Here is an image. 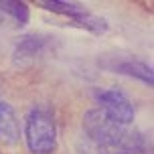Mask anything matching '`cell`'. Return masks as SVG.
Instances as JSON below:
<instances>
[{
	"label": "cell",
	"instance_id": "8",
	"mask_svg": "<svg viewBox=\"0 0 154 154\" xmlns=\"http://www.w3.org/2000/svg\"><path fill=\"white\" fill-rule=\"evenodd\" d=\"M38 6L49 10V12H55V14H63L67 18H73L79 12H83L85 6L79 4V2H67V0H43L38 2Z\"/></svg>",
	"mask_w": 154,
	"mask_h": 154
},
{
	"label": "cell",
	"instance_id": "7",
	"mask_svg": "<svg viewBox=\"0 0 154 154\" xmlns=\"http://www.w3.org/2000/svg\"><path fill=\"white\" fill-rule=\"evenodd\" d=\"M69 20H71L73 26H81V29L93 32V35H103V32L108 31V26H109L108 20H106L103 16L91 14V12H87V10L79 12L77 16H73V18H69Z\"/></svg>",
	"mask_w": 154,
	"mask_h": 154
},
{
	"label": "cell",
	"instance_id": "2",
	"mask_svg": "<svg viewBox=\"0 0 154 154\" xmlns=\"http://www.w3.org/2000/svg\"><path fill=\"white\" fill-rule=\"evenodd\" d=\"M24 140L32 154H53L57 150V128L45 109H31L24 120Z\"/></svg>",
	"mask_w": 154,
	"mask_h": 154
},
{
	"label": "cell",
	"instance_id": "10",
	"mask_svg": "<svg viewBox=\"0 0 154 154\" xmlns=\"http://www.w3.org/2000/svg\"><path fill=\"white\" fill-rule=\"evenodd\" d=\"M91 154H150V146H148V148H132V150H112V152H100V150H93Z\"/></svg>",
	"mask_w": 154,
	"mask_h": 154
},
{
	"label": "cell",
	"instance_id": "4",
	"mask_svg": "<svg viewBox=\"0 0 154 154\" xmlns=\"http://www.w3.org/2000/svg\"><path fill=\"white\" fill-rule=\"evenodd\" d=\"M100 65L103 69L112 71V73H120V75L134 77L142 83H146L148 87L154 85V71L152 67L144 61L138 59H130V57H114V55H106L100 61Z\"/></svg>",
	"mask_w": 154,
	"mask_h": 154
},
{
	"label": "cell",
	"instance_id": "9",
	"mask_svg": "<svg viewBox=\"0 0 154 154\" xmlns=\"http://www.w3.org/2000/svg\"><path fill=\"white\" fill-rule=\"evenodd\" d=\"M0 10L6 12L8 16H12L18 26H24L31 18V10H29V4L23 2V0H2L0 2Z\"/></svg>",
	"mask_w": 154,
	"mask_h": 154
},
{
	"label": "cell",
	"instance_id": "3",
	"mask_svg": "<svg viewBox=\"0 0 154 154\" xmlns=\"http://www.w3.org/2000/svg\"><path fill=\"white\" fill-rule=\"evenodd\" d=\"M93 100L97 101V108L109 120L122 124V126H130L134 122L136 109L124 91H120V89H97L93 93Z\"/></svg>",
	"mask_w": 154,
	"mask_h": 154
},
{
	"label": "cell",
	"instance_id": "1",
	"mask_svg": "<svg viewBox=\"0 0 154 154\" xmlns=\"http://www.w3.org/2000/svg\"><path fill=\"white\" fill-rule=\"evenodd\" d=\"M81 130H83L87 142L91 144V148L100 152L148 148V140L142 132L109 120L100 108H91L83 114Z\"/></svg>",
	"mask_w": 154,
	"mask_h": 154
},
{
	"label": "cell",
	"instance_id": "5",
	"mask_svg": "<svg viewBox=\"0 0 154 154\" xmlns=\"http://www.w3.org/2000/svg\"><path fill=\"white\" fill-rule=\"evenodd\" d=\"M51 45H53V37H49V35H43V32L24 35L14 45L12 61H14V65H29L35 59H38Z\"/></svg>",
	"mask_w": 154,
	"mask_h": 154
},
{
	"label": "cell",
	"instance_id": "6",
	"mask_svg": "<svg viewBox=\"0 0 154 154\" xmlns=\"http://www.w3.org/2000/svg\"><path fill=\"white\" fill-rule=\"evenodd\" d=\"M20 140V126L14 108L8 101H0V144L14 146Z\"/></svg>",
	"mask_w": 154,
	"mask_h": 154
}]
</instances>
